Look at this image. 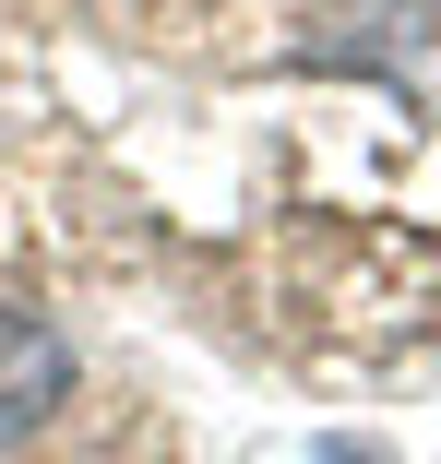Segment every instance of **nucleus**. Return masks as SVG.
Listing matches in <instances>:
<instances>
[{
  "instance_id": "f257e3e1",
  "label": "nucleus",
  "mask_w": 441,
  "mask_h": 464,
  "mask_svg": "<svg viewBox=\"0 0 441 464\" xmlns=\"http://www.w3.org/2000/svg\"><path fill=\"white\" fill-rule=\"evenodd\" d=\"M72 405V334L48 310H0V452H24Z\"/></svg>"
},
{
  "instance_id": "f03ea898",
  "label": "nucleus",
  "mask_w": 441,
  "mask_h": 464,
  "mask_svg": "<svg viewBox=\"0 0 441 464\" xmlns=\"http://www.w3.org/2000/svg\"><path fill=\"white\" fill-rule=\"evenodd\" d=\"M310 464H382L370 440H310Z\"/></svg>"
}]
</instances>
